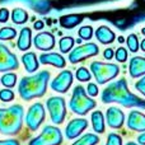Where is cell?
<instances>
[{
  "mask_svg": "<svg viewBox=\"0 0 145 145\" xmlns=\"http://www.w3.org/2000/svg\"><path fill=\"white\" fill-rule=\"evenodd\" d=\"M31 45H32V32H31V28L24 27L19 33L17 46L20 51H25L31 47Z\"/></svg>",
  "mask_w": 145,
  "mask_h": 145,
  "instance_id": "obj_19",
  "label": "cell"
},
{
  "mask_svg": "<svg viewBox=\"0 0 145 145\" xmlns=\"http://www.w3.org/2000/svg\"><path fill=\"white\" fill-rule=\"evenodd\" d=\"M35 47L41 51H50L55 47V37L50 32H41L33 40Z\"/></svg>",
  "mask_w": 145,
  "mask_h": 145,
  "instance_id": "obj_14",
  "label": "cell"
},
{
  "mask_svg": "<svg viewBox=\"0 0 145 145\" xmlns=\"http://www.w3.org/2000/svg\"><path fill=\"white\" fill-rule=\"evenodd\" d=\"M12 20L15 24H23L28 20V13L22 8H15L12 12Z\"/></svg>",
  "mask_w": 145,
  "mask_h": 145,
  "instance_id": "obj_24",
  "label": "cell"
},
{
  "mask_svg": "<svg viewBox=\"0 0 145 145\" xmlns=\"http://www.w3.org/2000/svg\"><path fill=\"white\" fill-rule=\"evenodd\" d=\"M87 127H88V121L85 118H74L66 125L65 136L72 140V139L78 138Z\"/></svg>",
  "mask_w": 145,
  "mask_h": 145,
  "instance_id": "obj_12",
  "label": "cell"
},
{
  "mask_svg": "<svg viewBox=\"0 0 145 145\" xmlns=\"http://www.w3.org/2000/svg\"><path fill=\"white\" fill-rule=\"evenodd\" d=\"M0 145H19L17 140H0Z\"/></svg>",
  "mask_w": 145,
  "mask_h": 145,
  "instance_id": "obj_38",
  "label": "cell"
},
{
  "mask_svg": "<svg viewBox=\"0 0 145 145\" xmlns=\"http://www.w3.org/2000/svg\"><path fill=\"white\" fill-rule=\"evenodd\" d=\"M45 118H46L45 108H43L42 103L37 102L28 108L27 115H25V125L28 126V129L31 131H36L42 125Z\"/></svg>",
  "mask_w": 145,
  "mask_h": 145,
  "instance_id": "obj_8",
  "label": "cell"
},
{
  "mask_svg": "<svg viewBox=\"0 0 145 145\" xmlns=\"http://www.w3.org/2000/svg\"><path fill=\"white\" fill-rule=\"evenodd\" d=\"M90 70H92L98 84H106L117 76L120 72V68L116 64L94 61L90 64Z\"/></svg>",
  "mask_w": 145,
  "mask_h": 145,
  "instance_id": "obj_5",
  "label": "cell"
},
{
  "mask_svg": "<svg viewBox=\"0 0 145 145\" xmlns=\"http://www.w3.org/2000/svg\"><path fill=\"white\" fill-rule=\"evenodd\" d=\"M47 110L50 112L51 121L56 125L64 122L66 117V105L63 97H50L46 102Z\"/></svg>",
  "mask_w": 145,
  "mask_h": 145,
  "instance_id": "obj_7",
  "label": "cell"
},
{
  "mask_svg": "<svg viewBox=\"0 0 145 145\" xmlns=\"http://www.w3.org/2000/svg\"><path fill=\"white\" fill-rule=\"evenodd\" d=\"M95 37L103 45H110V43H112L115 41L116 36H115V32L112 29H110L107 25H101L95 31Z\"/></svg>",
  "mask_w": 145,
  "mask_h": 145,
  "instance_id": "obj_18",
  "label": "cell"
},
{
  "mask_svg": "<svg viewBox=\"0 0 145 145\" xmlns=\"http://www.w3.org/2000/svg\"><path fill=\"white\" fill-rule=\"evenodd\" d=\"M48 80H50V71L47 70L37 72L31 76H23L18 85L19 95L24 101L42 97L47 90Z\"/></svg>",
  "mask_w": 145,
  "mask_h": 145,
  "instance_id": "obj_2",
  "label": "cell"
},
{
  "mask_svg": "<svg viewBox=\"0 0 145 145\" xmlns=\"http://www.w3.org/2000/svg\"><path fill=\"white\" fill-rule=\"evenodd\" d=\"M99 143V138L95 134H85L71 145H97Z\"/></svg>",
  "mask_w": 145,
  "mask_h": 145,
  "instance_id": "obj_23",
  "label": "cell"
},
{
  "mask_svg": "<svg viewBox=\"0 0 145 145\" xmlns=\"http://www.w3.org/2000/svg\"><path fill=\"white\" fill-rule=\"evenodd\" d=\"M75 76H76V79L79 80V82H89L90 78H92V74L89 72L87 68H84V66H82V68H79L75 72Z\"/></svg>",
  "mask_w": 145,
  "mask_h": 145,
  "instance_id": "obj_29",
  "label": "cell"
},
{
  "mask_svg": "<svg viewBox=\"0 0 145 145\" xmlns=\"http://www.w3.org/2000/svg\"><path fill=\"white\" fill-rule=\"evenodd\" d=\"M106 121L112 129H121L125 123V113L118 107H110L106 112Z\"/></svg>",
  "mask_w": 145,
  "mask_h": 145,
  "instance_id": "obj_13",
  "label": "cell"
},
{
  "mask_svg": "<svg viewBox=\"0 0 145 145\" xmlns=\"http://www.w3.org/2000/svg\"><path fill=\"white\" fill-rule=\"evenodd\" d=\"M126 43H127V47L131 52H138L139 47H140V43H139V40H138V36L131 33L127 38H126Z\"/></svg>",
  "mask_w": 145,
  "mask_h": 145,
  "instance_id": "obj_27",
  "label": "cell"
},
{
  "mask_svg": "<svg viewBox=\"0 0 145 145\" xmlns=\"http://www.w3.org/2000/svg\"><path fill=\"white\" fill-rule=\"evenodd\" d=\"M117 41H118V42H120V43H122V42H125V38H123L122 36H120V37H118V40H117Z\"/></svg>",
  "mask_w": 145,
  "mask_h": 145,
  "instance_id": "obj_42",
  "label": "cell"
},
{
  "mask_svg": "<svg viewBox=\"0 0 145 145\" xmlns=\"http://www.w3.org/2000/svg\"><path fill=\"white\" fill-rule=\"evenodd\" d=\"M127 127L133 131L145 133V115L140 111H131L127 117Z\"/></svg>",
  "mask_w": 145,
  "mask_h": 145,
  "instance_id": "obj_15",
  "label": "cell"
},
{
  "mask_svg": "<svg viewBox=\"0 0 145 145\" xmlns=\"http://www.w3.org/2000/svg\"><path fill=\"white\" fill-rule=\"evenodd\" d=\"M70 110L79 116H85L89 111L95 107V101L88 95L85 89L82 85H76L72 90V95L70 99Z\"/></svg>",
  "mask_w": 145,
  "mask_h": 145,
  "instance_id": "obj_4",
  "label": "cell"
},
{
  "mask_svg": "<svg viewBox=\"0 0 145 145\" xmlns=\"http://www.w3.org/2000/svg\"><path fill=\"white\" fill-rule=\"evenodd\" d=\"M72 84V72L70 70L61 71L55 79L51 82L52 90L59 93H66Z\"/></svg>",
  "mask_w": 145,
  "mask_h": 145,
  "instance_id": "obj_11",
  "label": "cell"
},
{
  "mask_svg": "<svg viewBox=\"0 0 145 145\" xmlns=\"http://www.w3.org/2000/svg\"><path fill=\"white\" fill-rule=\"evenodd\" d=\"M87 93L90 95V97H95V95H98V87L97 84H94V83H89L87 87Z\"/></svg>",
  "mask_w": 145,
  "mask_h": 145,
  "instance_id": "obj_34",
  "label": "cell"
},
{
  "mask_svg": "<svg viewBox=\"0 0 145 145\" xmlns=\"http://www.w3.org/2000/svg\"><path fill=\"white\" fill-rule=\"evenodd\" d=\"M63 134L59 127L47 125L43 127L42 133L37 138L32 139L28 145H61Z\"/></svg>",
  "mask_w": 145,
  "mask_h": 145,
  "instance_id": "obj_6",
  "label": "cell"
},
{
  "mask_svg": "<svg viewBox=\"0 0 145 145\" xmlns=\"http://www.w3.org/2000/svg\"><path fill=\"white\" fill-rule=\"evenodd\" d=\"M17 36V31L12 27H4L0 29V40L1 41H9L15 38Z\"/></svg>",
  "mask_w": 145,
  "mask_h": 145,
  "instance_id": "obj_26",
  "label": "cell"
},
{
  "mask_svg": "<svg viewBox=\"0 0 145 145\" xmlns=\"http://www.w3.org/2000/svg\"><path fill=\"white\" fill-rule=\"evenodd\" d=\"M98 52H99V48H98V46L95 43L89 42L85 43V45H80L69 54V61L71 64H76L85 60V59H89L92 56L98 55Z\"/></svg>",
  "mask_w": 145,
  "mask_h": 145,
  "instance_id": "obj_9",
  "label": "cell"
},
{
  "mask_svg": "<svg viewBox=\"0 0 145 145\" xmlns=\"http://www.w3.org/2000/svg\"><path fill=\"white\" fill-rule=\"evenodd\" d=\"M82 20H83V15L68 14V15H64V17L60 18V24H61V27L71 29V28L76 27L79 23H82Z\"/></svg>",
  "mask_w": 145,
  "mask_h": 145,
  "instance_id": "obj_22",
  "label": "cell"
},
{
  "mask_svg": "<svg viewBox=\"0 0 145 145\" xmlns=\"http://www.w3.org/2000/svg\"><path fill=\"white\" fill-rule=\"evenodd\" d=\"M138 141L140 145H145V133H141L140 135L138 136Z\"/></svg>",
  "mask_w": 145,
  "mask_h": 145,
  "instance_id": "obj_40",
  "label": "cell"
},
{
  "mask_svg": "<svg viewBox=\"0 0 145 145\" xmlns=\"http://www.w3.org/2000/svg\"><path fill=\"white\" fill-rule=\"evenodd\" d=\"M140 48L145 52V38H144L143 41H141V43H140Z\"/></svg>",
  "mask_w": 145,
  "mask_h": 145,
  "instance_id": "obj_41",
  "label": "cell"
},
{
  "mask_svg": "<svg viewBox=\"0 0 145 145\" xmlns=\"http://www.w3.org/2000/svg\"><path fill=\"white\" fill-rule=\"evenodd\" d=\"M141 33H143V35H145V27L143 28V29H141Z\"/></svg>",
  "mask_w": 145,
  "mask_h": 145,
  "instance_id": "obj_44",
  "label": "cell"
},
{
  "mask_svg": "<svg viewBox=\"0 0 145 145\" xmlns=\"http://www.w3.org/2000/svg\"><path fill=\"white\" fill-rule=\"evenodd\" d=\"M43 22L42 20H36L35 22V24H33V27H35V29H37V31H40V29H42L43 28Z\"/></svg>",
  "mask_w": 145,
  "mask_h": 145,
  "instance_id": "obj_39",
  "label": "cell"
},
{
  "mask_svg": "<svg viewBox=\"0 0 145 145\" xmlns=\"http://www.w3.org/2000/svg\"><path fill=\"white\" fill-rule=\"evenodd\" d=\"M126 145H140V144H138V143H134V141H129Z\"/></svg>",
  "mask_w": 145,
  "mask_h": 145,
  "instance_id": "obj_43",
  "label": "cell"
},
{
  "mask_svg": "<svg viewBox=\"0 0 145 145\" xmlns=\"http://www.w3.org/2000/svg\"><path fill=\"white\" fill-rule=\"evenodd\" d=\"M106 145H122V138L116 133H111L107 136V143Z\"/></svg>",
  "mask_w": 145,
  "mask_h": 145,
  "instance_id": "obj_31",
  "label": "cell"
},
{
  "mask_svg": "<svg viewBox=\"0 0 145 145\" xmlns=\"http://www.w3.org/2000/svg\"><path fill=\"white\" fill-rule=\"evenodd\" d=\"M0 99L3 102H10L14 99V92L10 89H3L0 90Z\"/></svg>",
  "mask_w": 145,
  "mask_h": 145,
  "instance_id": "obj_33",
  "label": "cell"
},
{
  "mask_svg": "<svg viewBox=\"0 0 145 145\" xmlns=\"http://www.w3.org/2000/svg\"><path fill=\"white\" fill-rule=\"evenodd\" d=\"M22 61L28 72H35L38 69V60L35 52H27L22 56Z\"/></svg>",
  "mask_w": 145,
  "mask_h": 145,
  "instance_id": "obj_20",
  "label": "cell"
},
{
  "mask_svg": "<svg viewBox=\"0 0 145 145\" xmlns=\"http://www.w3.org/2000/svg\"><path fill=\"white\" fill-rule=\"evenodd\" d=\"M40 61L43 65H52L55 68H65L66 61L60 54L50 52V54H42L40 56Z\"/></svg>",
  "mask_w": 145,
  "mask_h": 145,
  "instance_id": "obj_17",
  "label": "cell"
},
{
  "mask_svg": "<svg viewBox=\"0 0 145 145\" xmlns=\"http://www.w3.org/2000/svg\"><path fill=\"white\" fill-rule=\"evenodd\" d=\"M135 88H136V90H139L145 97V76H143L140 80H138L135 83Z\"/></svg>",
  "mask_w": 145,
  "mask_h": 145,
  "instance_id": "obj_35",
  "label": "cell"
},
{
  "mask_svg": "<svg viewBox=\"0 0 145 145\" xmlns=\"http://www.w3.org/2000/svg\"><path fill=\"white\" fill-rule=\"evenodd\" d=\"M1 83H3V85H5V87H8V88L14 87L15 83H17V75H15L14 72H7V74L3 75Z\"/></svg>",
  "mask_w": 145,
  "mask_h": 145,
  "instance_id": "obj_28",
  "label": "cell"
},
{
  "mask_svg": "<svg viewBox=\"0 0 145 145\" xmlns=\"http://www.w3.org/2000/svg\"><path fill=\"white\" fill-rule=\"evenodd\" d=\"M103 56H105L106 60H111V59L115 56V52H113L112 48H106L105 52H103Z\"/></svg>",
  "mask_w": 145,
  "mask_h": 145,
  "instance_id": "obj_37",
  "label": "cell"
},
{
  "mask_svg": "<svg viewBox=\"0 0 145 145\" xmlns=\"http://www.w3.org/2000/svg\"><path fill=\"white\" fill-rule=\"evenodd\" d=\"M24 110L20 105L0 108V133L4 135H17L23 126Z\"/></svg>",
  "mask_w": 145,
  "mask_h": 145,
  "instance_id": "obj_3",
  "label": "cell"
},
{
  "mask_svg": "<svg viewBox=\"0 0 145 145\" xmlns=\"http://www.w3.org/2000/svg\"><path fill=\"white\" fill-rule=\"evenodd\" d=\"M101 98L103 103H118L126 108L139 107L145 110V99L138 97L129 90L127 82L123 78L110 83V85H107L103 89Z\"/></svg>",
  "mask_w": 145,
  "mask_h": 145,
  "instance_id": "obj_1",
  "label": "cell"
},
{
  "mask_svg": "<svg viewBox=\"0 0 145 145\" xmlns=\"http://www.w3.org/2000/svg\"><path fill=\"white\" fill-rule=\"evenodd\" d=\"M75 43V40L70 36H66V37H63L60 40V42H59V47H60V51L64 54L69 52V51L72 48V46H74Z\"/></svg>",
  "mask_w": 145,
  "mask_h": 145,
  "instance_id": "obj_25",
  "label": "cell"
},
{
  "mask_svg": "<svg viewBox=\"0 0 145 145\" xmlns=\"http://www.w3.org/2000/svg\"><path fill=\"white\" fill-rule=\"evenodd\" d=\"M19 66L18 59L7 46L0 43V71L15 70Z\"/></svg>",
  "mask_w": 145,
  "mask_h": 145,
  "instance_id": "obj_10",
  "label": "cell"
},
{
  "mask_svg": "<svg viewBox=\"0 0 145 145\" xmlns=\"http://www.w3.org/2000/svg\"><path fill=\"white\" fill-rule=\"evenodd\" d=\"M115 57L118 63H125L127 60V50L123 47H118L115 52Z\"/></svg>",
  "mask_w": 145,
  "mask_h": 145,
  "instance_id": "obj_32",
  "label": "cell"
},
{
  "mask_svg": "<svg viewBox=\"0 0 145 145\" xmlns=\"http://www.w3.org/2000/svg\"><path fill=\"white\" fill-rule=\"evenodd\" d=\"M129 72L131 78H140L145 75V57L141 56H134L130 60Z\"/></svg>",
  "mask_w": 145,
  "mask_h": 145,
  "instance_id": "obj_16",
  "label": "cell"
},
{
  "mask_svg": "<svg viewBox=\"0 0 145 145\" xmlns=\"http://www.w3.org/2000/svg\"><path fill=\"white\" fill-rule=\"evenodd\" d=\"M8 18H9V12H8V9H5V8L0 9V23H5L8 20Z\"/></svg>",
  "mask_w": 145,
  "mask_h": 145,
  "instance_id": "obj_36",
  "label": "cell"
},
{
  "mask_svg": "<svg viewBox=\"0 0 145 145\" xmlns=\"http://www.w3.org/2000/svg\"><path fill=\"white\" fill-rule=\"evenodd\" d=\"M78 35H79V37L82 38V40L88 41L93 37V28L90 27V25H84V27H82L79 29Z\"/></svg>",
  "mask_w": 145,
  "mask_h": 145,
  "instance_id": "obj_30",
  "label": "cell"
},
{
  "mask_svg": "<svg viewBox=\"0 0 145 145\" xmlns=\"http://www.w3.org/2000/svg\"><path fill=\"white\" fill-rule=\"evenodd\" d=\"M92 120V126L93 130L97 134H103L105 133V116L101 111H94L90 116Z\"/></svg>",
  "mask_w": 145,
  "mask_h": 145,
  "instance_id": "obj_21",
  "label": "cell"
}]
</instances>
